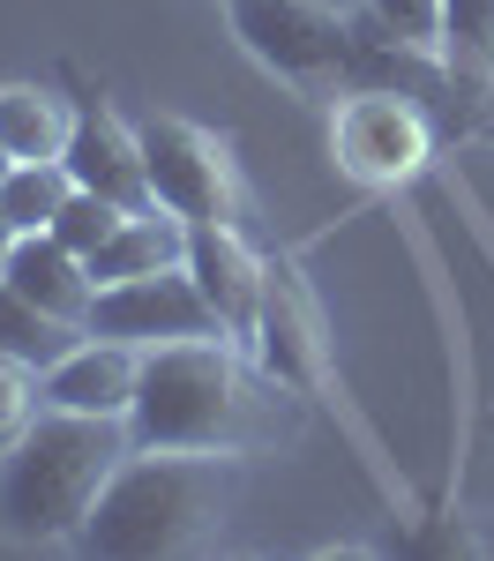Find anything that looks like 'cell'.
<instances>
[{
	"mask_svg": "<svg viewBox=\"0 0 494 561\" xmlns=\"http://www.w3.org/2000/svg\"><path fill=\"white\" fill-rule=\"evenodd\" d=\"M135 442L150 449H225V457H263L285 449L308 427V397L269 375L248 337H180L142 352V389L128 412Z\"/></svg>",
	"mask_w": 494,
	"mask_h": 561,
	"instance_id": "cell-1",
	"label": "cell"
},
{
	"mask_svg": "<svg viewBox=\"0 0 494 561\" xmlns=\"http://www.w3.org/2000/svg\"><path fill=\"white\" fill-rule=\"evenodd\" d=\"M240 494V457L225 449H150L135 442L128 465L105 479L97 510L83 517L76 547L113 561H150V554H210L232 524Z\"/></svg>",
	"mask_w": 494,
	"mask_h": 561,
	"instance_id": "cell-2",
	"label": "cell"
},
{
	"mask_svg": "<svg viewBox=\"0 0 494 561\" xmlns=\"http://www.w3.org/2000/svg\"><path fill=\"white\" fill-rule=\"evenodd\" d=\"M128 449H135L128 420L45 404L38 427L0 457V531L23 539V547L76 539L83 517L97 510V494H105V479L128 465Z\"/></svg>",
	"mask_w": 494,
	"mask_h": 561,
	"instance_id": "cell-3",
	"label": "cell"
},
{
	"mask_svg": "<svg viewBox=\"0 0 494 561\" xmlns=\"http://www.w3.org/2000/svg\"><path fill=\"white\" fill-rule=\"evenodd\" d=\"M142 165H150V195L173 217H187V225H240L248 217L240 158L203 121H180V113L142 121Z\"/></svg>",
	"mask_w": 494,
	"mask_h": 561,
	"instance_id": "cell-4",
	"label": "cell"
},
{
	"mask_svg": "<svg viewBox=\"0 0 494 561\" xmlns=\"http://www.w3.org/2000/svg\"><path fill=\"white\" fill-rule=\"evenodd\" d=\"M330 158L353 187H404L435 158V113L404 90L353 83L330 113Z\"/></svg>",
	"mask_w": 494,
	"mask_h": 561,
	"instance_id": "cell-5",
	"label": "cell"
},
{
	"mask_svg": "<svg viewBox=\"0 0 494 561\" xmlns=\"http://www.w3.org/2000/svg\"><path fill=\"white\" fill-rule=\"evenodd\" d=\"M232 38L263 60L269 76L300 90H330L353 60V15L314 8V0H225Z\"/></svg>",
	"mask_w": 494,
	"mask_h": 561,
	"instance_id": "cell-6",
	"label": "cell"
},
{
	"mask_svg": "<svg viewBox=\"0 0 494 561\" xmlns=\"http://www.w3.org/2000/svg\"><path fill=\"white\" fill-rule=\"evenodd\" d=\"M218 307L203 300V285L180 270H150V277H120V285H97L90 300V337H120L135 352L180 345V337H218Z\"/></svg>",
	"mask_w": 494,
	"mask_h": 561,
	"instance_id": "cell-7",
	"label": "cell"
},
{
	"mask_svg": "<svg viewBox=\"0 0 494 561\" xmlns=\"http://www.w3.org/2000/svg\"><path fill=\"white\" fill-rule=\"evenodd\" d=\"M255 359H263L269 375H285V382L300 389V397H322L330 389V345H322V307L314 293L300 285V270L292 262H263V314H255Z\"/></svg>",
	"mask_w": 494,
	"mask_h": 561,
	"instance_id": "cell-8",
	"label": "cell"
},
{
	"mask_svg": "<svg viewBox=\"0 0 494 561\" xmlns=\"http://www.w3.org/2000/svg\"><path fill=\"white\" fill-rule=\"evenodd\" d=\"M263 262L248 248L240 225H187V277L203 285V300L218 307L225 337H255V314H263Z\"/></svg>",
	"mask_w": 494,
	"mask_h": 561,
	"instance_id": "cell-9",
	"label": "cell"
},
{
	"mask_svg": "<svg viewBox=\"0 0 494 561\" xmlns=\"http://www.w3.org/2000/svg\"><path fill=\"white\" fill-rule=\"evenodd\" d=\"M60 158H68L76 187H97V195H113V203H128V210L158 203V195H150V165H142V128H128L113 105L76 113V135H68Z\"/></svg>",
	"mask_w": 494,
	"mask_h": 561,
	"instance_id": "cell-10",
	"label": "cell"
},
{
	"mask_svg": "<svg viewBox=\"0 0 494 561\" xmlns=\"http://www.w3.org/2000/svg\"><path fill=\"white\" fill-rule=\"evenodd\" d=\"M135 389H142V352L120 345V337H83L60 367H45V404H60V412L128 420Z\"/></svg>",
	"mask_w": 494,
	"mask_h": 561,
	"instance_id": "cell-11",
	"label": "cell"
},
{
	"mask_svg": "<svg viewBox=\"0 0 494 561\" xmlns=\"http://www.w3.org/2000/svg\"><path fill=\"white\" fill-rule=\"evenodd\" d=\"M0 285H15L23 300H38L45 314H68V322H83L90 330V300H97V277H90V262L68 248V240H53V232H23L8 262H0Z\"/></svg>",
	"mask_w": 494,
	"mask_h": 561,
	"instance_id": "cell-12",
	"label": "cell"
},
{
	"mask_svg": "<svg viewBox=\"0 0 494 561\" xmlns=\"http://www.w3.org/2000/svg\"><path fill=\"white\" fill-rule=\"evenodd\" d=\"M180 262H187V217H173L165 203H142L90 255V277L97 285H120V277H150V270H180Z\"/></svg>",
	"mask_w": 494,
	"mask_h": 561,
	"instance_id": "cell-13",
	"label": "cell"
},
{
	"mask_svg": "<svg viewBox=\"0 0 494 561\" xmlns=\"http://www.w3.org/2000/svg\"><path fill=\"white\" fill-rule=\"evenodd\" d=\"M76 135V113L38 83H0V150L8 158H60Z\"/></svg>",
	"mask_w": 494,
	"mask_h": 561,
	"instance_id": "cell-14",
	"label": "cell"
},
{
	"mask_svg": "<svg viewBox=\"0 0 494 561\" xmlns=\"http://www.w3.org/2000/svg\"><path fill=\"white\" fill-rule=\"evenodd\" d=\"M90 330L83 322H68V314H45L38 300H23L15 285H0V352H15V359H31V367H60L68 352L83 345Z\"/></svg>",
	"mask_w": 494,
	"mask_h": 561,
	"instance_id": "cell-15",
	"label": "cell"
},
{
	"mask_svg": "<svg viewBox=\"0 0 494 561\" xmlns=\"http://www.w3.org/2000/svg\"><path fill=\"white\" fill-rule=\"evenodd\" d=\"M68 195H76L68 158H15L0 173V210H8L15 232H53V217L68 210Z\"/></svg>",
	"mask_w": 494,
	"mask_h": 561,
	"instance_id": "cell-16",
	"label": "cell"
},
{
	"mask_svg": "<svg viewBox=\"0 0 494 561\" xmlns=\"http://www.w3.org/2000/svg\"><path fill=\"white\" fill-rule=\"evenodd\" d=\"M443 68L457 90H480L487 105L494 83V0H443Z\"/></svg>",
	"mask_w": 494,
	"mask_h": 561,
	"instance_id": "cell-17",
	"label": "cell"
},
{
	"mask_svg": "<svg viewBox=\"0 0 494 561\" xmlns=\"http://www.w3.org/2000/svg\"><path fill=\"white\" fill-rule=\"evenodd\" d=\"M38 412H45V375L31 367V359L0 352V457L38 427Z\"/></svg>",
	"mask_w": 494,
	"mask_h": 561,
	"instance_id": "cell-18",
	"label": "cell"
},
{
	"mask_svg": "<svg viewBox=\"0 0 494 561\" xmlns=\"http://www.w3.org/2000/svg\"><path fill=\"white\" fill-rule=\"evenodd\" d=\"M120 217H128V203H113V195H97V187H76V195H68V210L53 217V240H68V248L90 262L113 232H120Z\"/></svg>",
	"mask_w": 494,
	"mask_h": 561,
	"instance_id": "cell-19",
	"label": "cell"
},
{
	"mask_svg": "<svg viewBox=\"0 0 494 561\" xmlns=\"http://www.w3.org/2000/svg\"><path fill=\"white\" fill-rule=\"evenodd\" d=\"M375 31H390L398 45H420V53H443V0H367L359 8Z\"/></svg>",
	"mask_w": 494,
	"mask_h": 561,
	"instance_id": "cell-20",
	"label": "cell"
},
{
	"mask_svg": "<svg viewBox=\"0 0 494 561\" xmlns=\"http://www.w3.org/2000/svg\"><path fill=\"white\" fill-rule=\"evenodd\" d=\"M15 240H23V232L8 225V210H0V262H8V248H15Z\"/></svg>",
	"mask_w": 494,
	"mask_h": 561,
	"instance_id": "cell-21",
	"label": "cell"
},
{
	"mask_svg": "<svg viewBox=\"0 0 494 561\" xmlns=\"http://www.w3.org/2000/svg\"><path fill=\"white\" fill-rule=\"evenodd\" d=\"M480 135L494 142V83H487V105H480Z\"/></svg>",
	"mask_w": 494,
	"mask_h": 561,
	"instance_id": "cell-22",
	"label": "cell"
},
{
	"mask_svg": "<svg viewBox=\"0 0 494 561\" xmlns=\"http://www.w3.org/2000/svg\"><path fill=\"white\" fill-rule=\"evenodd\" d=\"M314 8H337V15H359L367 0H314Z\"/></svg>",
	"mask_w": 494,
	"mask_h": 561,
	"instance_id": "cell-23",
	"label": "cell"
},
{
	"mask_svg": "<svg viewBox=\"0 0 494 561\" xmlns=\"http://www.w3.org/2000/svg\"><path fill=\"white\" fill-rule=\"evenodd\" d=\"M8 165H15V158H8V150H0V173H8Z\"/></svg>",
	"mask_w": 494,
	"mask_h": 561,
	"instance_id": "cell-24",
	"label": "cell"
}]
</instances>
